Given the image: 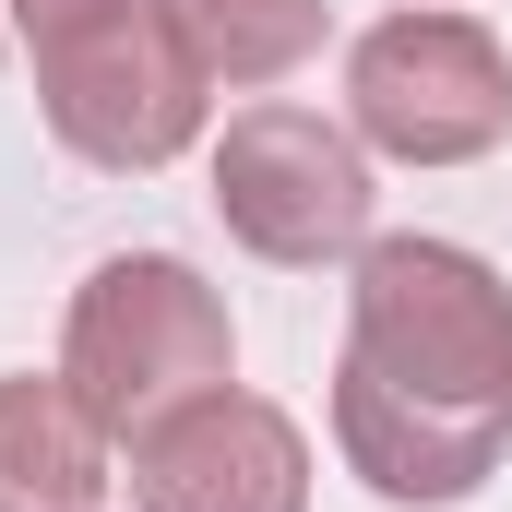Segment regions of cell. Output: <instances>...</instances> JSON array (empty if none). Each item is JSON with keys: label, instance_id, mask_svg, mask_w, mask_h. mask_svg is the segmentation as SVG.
Segmentation results:
<instances>
[{"label": "cell", "instance_id": "cell-1", "mask_svg": "<svg viewBox=\"0 0 512 512\" xmlns=\"http://www.w3.org/2000/svg\"><path fill=\"white\" fill-rule=\"evenodd\" d=\"M334 441L382 501H465L512 441V286L453 239H370L346 286Z\"/></svg>", "mask_w": 512, "mask_h": 512}, {"label": "cell", "instance_id": "cell-2", "mask_svg": "<svg viewBox=\"0 0 512 512\" xmlns=\"http://www.w3.org/2000/svg\"><path fill=\"white\" fill-rule=\"evenodd\" d=\"M227 298L191 274L179 251H120L96 262L84 286H72V334H60V382L84 393V417L131 441V429H155L167 405H191V393L227 382Z\"/></svg>", "mask_w": 512, "mask_h": 512}, {"label": "cell", "instance_id": "cell-3", "mask_svg": "<svg viewBox=\"0 0 512 512\" xmlns=\"http://www.w3.org/2000/svg\"><path fill=\"white\" fill-rule=\"evenodd\" d=\"M36 96H48V131L84 155V167H167V155H191L203 143V60L167 36V12L155 0H108V12H84V24H60V36H36Z\"/></svg>", "mask_w": 512, "mask_h": 512}, {"label": "cell", "instance_id": "cell-4", "mask_svg": "<svg viewBox=\"0 0 512 512\" xmlns=\"http://www.w3.org/2000/svg\"><path fill=\"white\" fill-rule=\"evenodd\" d=\"M346 120L405 167H465L512 131V60L465 12H393L346 60Z\"/></svg>", "mask_w": 512, "mask_h": 512}, {"label": "cell", "instance_id": "cell-5", "mask_svg": "<svg viewBox=\"0 0 512 512\" xmlns=\"http://www.w3.org/2000/svg\"><path fill=\"white\" fill-rule=\"evenodd\" d=\"M215 215L262 262H346L370 251V155L310 108H239L215 143Z\"/></svg>", "mask_w": 512, "mask_h": 512}, {"label": "cell", "instance_id": "cell-6", "mask_svg": "<svg viewBox=\"0 0 512 512\" xmlns=\"http://www.w3.org/2000/svg\"><path fill=\"white\" fill-rule=\"evenodd\" d=\"M131 501L143 512H310V441L262 393H191L155 429H131Z\"/></svg>", "mask_w": 512, "mask_h": 512}, {"label": "cell", "instance_id": "cell-7", "mask_svg": "<svg viewBox=\"0 0 512 512\" xmlns=\"http://www.w3.org/2000/svg\"><path fill=\"white\" fill-rule=\"evenodd\" d=\"M108 429L72 382H0V512H96Z\"/></svg>", "mask_w": 512, "mask_h": 512}, {"label": "cell", "instance_id": "cell-8", "mask_svg": "<svg viewBox=\"0 0 512 512\" xmlns=\"http://www.w3.org/2000/svg\"><path fill=\"white\" fill-rule=\"evenodd\" d=\"M155 12L203 60V84H286L334 24V0H155Z\"/></svg>", "mask_w": 512, "mask_h": 512}, {"label": "cell", "instance_id": "cell-9", "mask_svg": "<svg viewBox=\"0 0 512 512\" xmlns=\"http://www.w3.org/2000/svg\"><path fill=\"white\" fill-rule=\"evenodd\" d=\"M84 12H108V0H12V24H24V48H36V36H60V24H84Z\"/></svg>", "mask_w": 512, "mask_h": 512}]
</instances>
